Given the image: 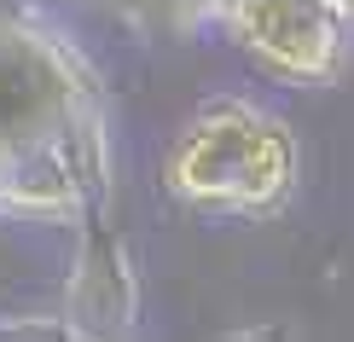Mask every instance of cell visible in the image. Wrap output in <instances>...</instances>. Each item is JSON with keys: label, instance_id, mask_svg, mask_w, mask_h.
<instances>
[{"label": "cell", "instance_id": "obj_1", "mask_svg": "<svg viewBox=\"0 0 354 342\" xmlns=\"http://www.w3.org/2000/svg\"><path fill=\"white\" fill-rule=\"evenodd\" d=\"M111 198L105 82L53 23L0 0V220L87 227Z\"/></svg>", "mask_w": 354, "mask_h": 342}, {"label": "cell", "instance_id": "obj_2", "mask_svg": "<svg viewBox=\"0 0 354 342\" xmlns=\"http://www.w3.org/2000/svg\"><path fill=\"white\" fill-rule=\"evenodd\" d=\"M163 186L186 209L268 220L297 191V140L250 99H209L174 133Z\"/></svg>", "mask_w": 354, "mask_h": 342}, {"label": "cell", "instance_id": "obj_3", "mask_svg": "<svg viewBox=\"0 0 354 342\" xmlns=\"http://www.w3.org/2000/svg\"><path fill=\"white\" fill-rule=\"evenodd\" d=\"M215 29L285 82H331L348 58V18L326 0H221Z\"/></svg>", "mask_w": 354, "mask_h": 342}, {"label": "cell", "instance_id": "obj_4", "mask_svg": "<svg viewBox=\"0 0 354 342\" xmlns=\"http://www.w3.org/2000/svg\"><path fill=\"white\" fill-rule=\"evenodd\" d=\"M140 319V273L128 238L105 215L82 227V256L64 296V331L70 336H128Z\"/></svg>", "mask_w": 354, "mask_h": 342}, {"label": "cell", "instance_id": "obj_5", "mask_svg": "<svg viewBox=\"0 0 354 342\" xmlns=\"http://www.w3.org/2000/svg\"><path fill=\"white\" fill-rule=\"evenodd\" d=\"M221 0H116V12H128L145 29H163V35H180L192 23H215Z\"/></svg>", "mask_w": 354, "mask_h": 342}, {"label": "cell", "instance_id": "obj_6", "mask_svg": "<svg viewBox=\"0 0 354 342\" xmlns=\"http://www.w3.org/2000/svg\"><path fill=\"white\" fill-rule=\"evenodd\" d=\"M326 6H337V12H343V18L354 23V0H326Z\"/></svg>", "mask_w": 354, "mask_h": 342}, {"label": "cell", "instance_id": "obj_7", "mask_svg": "<svg viewBox=\"0 0 354 342\" xmlns=\"http://www.w3.org/2000/svg\"><path fill=\"white\" fill-rule=\"evenodd\" d=\"M82 6H116V0H82Z\"/></svg>", "mask_w": 354, "mask_h": 342}]
</instances>
